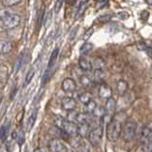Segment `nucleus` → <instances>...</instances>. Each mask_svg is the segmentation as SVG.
<instances>
[{
	"instance_id": "nucleus-1",
	"label": "nucleus",
	"mask_w": 152,
	"mask_h": 152,
	"mask_svg": "<svg viewBox=\"0 0 152 152\" xmlns=\"http://www.w3.org/2000/svg\"><path fill=\"white\" fill-rule=\"evenodd\" d=\"M125 113H117L115 116L112 117L111 121L107 124V136L108 141L116 142L122 133V123H123V116H125Z\"/></svg>"
},
{
	"instance_id": "nucleus-2",
	"label": "nucleus",
	"mask_w": 152,
	"mask_h": 152,
	"mask_svg": "<svg viewBox=\"0 0 152 152\" xmlns=\"http://www.w3.org/2000/svg\"><path fill=\"white\" fill-rule=\"evenodd\" d=\"M54 125L57 128L65 131L70 137H76L78 135V125L76 123L70 122L63 117H56L54 119Z\"/></svg>"
},
{
	"instance_id": "nucleus-3",
	"label": "nucleus",
	"mask_w": 152,
	"mask_h": 152,
	"mask_svg": "<svg viewBox=\"0 0 152 152\" xmlns=\"http://www.w3.org/2000/svg\"><path fill=\"white\" fill-rule=\"evenodd\" d=\"M136 128H137V124L134 120H127L124 127L122 128V133H123V138L124 140L126 142L131 141L134 138L136 134Z\"/></svg>"
},
{
	"instance_id": "nucleus-4",
	"label": "nucleus",
	"mask_w": 152,
	"mask_h": 152,
	"mask_svg": "<svg viewBox=\"0 0 152 152\" xmlns=\"http://www.w3.org/2000/svg\"><path fill=\"white\" fill-rule=\"evenodd\" d=\"M102 137H103V127L99 126L94 127L93 129L89 131L88 135V139L89 144L92 146H98L100 142H101Z\"/></svg>"
},
{
	"instance_id": "nucleus-5",
	"label": "nucleus",
	"mask_w": 152,
	"mask_h": 152,
	"mask_svg": "<svg viewBox=\"0 0 152 152\" xmlns=\"http://www.w3.org/2000/svg\"><path fill=\"white\" fill-rule=\"evenodd\" d=\"M20 21H21V18L18 14L12 13V14H10L6 19H4L2 21V24H3V27L6 28H13L20 24Z\"/></svg>"
},
{
	"instance_id": "nucleus-6",
	"label": "nucleus",
	"mask_w": 152,
	"mask_h": 152,
	"mask_svg": "<svg viewBox=\"0 0 152 152\" xmlns=\"http://www.w3.org/2000/svg\"><path fill=\"white\" fill-rule=\"evenodd\" d=\"M151 137H152V123L147 124L142 129L141 136H140V142L142 145H144Z\"/></svg>"
},
{
	"instance_id": "nucleus-7",
	"label": "nucleus",
	"mask_w": 152,
	"mask_h": 152,
	"mask_svg": "<svg viewBox=\"0 0 152 152\" xmlns=\"http://www.w3.org/2000/svg\"><path fill=\"white\" fill-rule=\"evenodd\" d=\"M61 107L66 111H72L76 107V101L75 99L71 97H64L61 101Z\"/></svg>"
},
{
	"instance_id": "nucleus-8",
	"label": "nucleus",
	"mask_w": 152,
	"mask_h": 152,
	"mask_svg": "<svg viewBox=\"0 0 152 152\" xmlns=\"http://www.w3.org/2000/svg\"><path fill=\"white\" fill-rule=\"evenodd\" d=\"M99 96L101 97L102 99H108L111 97L112 95V89L111 88L109 87L108 85L102 83L101 85L99 86V90H98Z\"/></svg>"
},
{
	"instance_id": "nucleus-9",
	"label": "nucleus",
	"mask_w": 152,
	"mask_h": 152,
	"mask_svg": "<svg viewBox=\"0 0 152 152\" xmlns=\"http://www.w3.org/2000/svg\"><path fill=\"white\" fill-rule=\"evenodd\" d=\"M62 89L65 92H73L76 89V83L73 79L66 78L62 82Z\"/></svg>"
},
{
	"instance_id": "nucleus-10",
	"label": "nucleus",
	"mask_w": 152,
	"mask_h": 152,
	"mask_svg": "<svg viewBox=\"0 0 152 152\" xmlns=\"http://www.w3.org/2000/svg\"><path fill=\"white\" fill-rule=\"evenodd\" d=\"M49 147H50V152H63L65 149V146L63 145V142L58 139L51 140L50 145H49Z\"/></svg>"
},
{
	"instance_id": "nucleus-11",
	"label": "nucleus",
	"mask_w": 152,
	"mask_h": 152,
	"mask_svg": "<svg viewBox=\"0 0 152 152\" xmlns=\"http://www.w3.org/2000/svg\"><path fill=\"white\" fill-rule=\"evenodd\" d=\"M104 111H106V114H108V115L112 116V113L115 111V108H116L115 99L113 97L107 99V102H106V104H104Z\"/></svg>"
},
{
	"instance_id": "nucleus-12",
	"label": "nucleus",
	"mask_w": 152,
	"mask_h": 152,
	"mask_svg": "<svg viewBox=\"0 0 152 152\" xmlns=\"http://www.w3.org/2000/svg\"><path fill=\"white\" fill-rule=\"evenodd\" d=\"M37 111H38V109L34 108L31 112L30 116H28V120H27V131H31L33 126H34L35 121H36V117H37Z\"/></svg>"
},
{
	"instance_id": "nucleus-13",
	"label": "nucleus",
	"mask_w": 152,
	"mask_h": 152,
	"mask_svg": "<svg viewBox=\"0 0 152 152\" xmlns=\"http://www.w3.org/2000/svg\"><path fill=\"white\" fill-rule=\"evenodd\" d=\"M79 68L84 71H90L92 69V65L88 58H86L85 56H82L79 59Z\"/></svg>"
},
{
	"instance_id": "nucleus-14",
	"label": "nucleus",
	"mask_w": 152,
	"mask_h": 152,
	"mask_svg": "<svg viewBox=\"0 0 152 152\" xmlns=\"http://www.w3.org/2000/svg\"><path fill=\"white\" fill-rule=\"evenodd\" d=\"M89 131H90V126L88 123L78 125V135H80L82 138L88 137Z\"/></svg>"
},
{
	"instance_id": "nucleus-15",
	"label": "nucleus",
	"mask_w": 152,
	"mask_h": 152,
	"mask_svg": "<svg viewBox=\"0 0 152 152\" xmlns=\"http://www.w3.org/2000/svg\"><path fill=\"white\" fill-rule=\"evenodd\" d=\"M12 49V45L10 41L0 40V54H7Z\"/></svg>"
},
{
	"instance_id": "nucleus-16",
	"label": "nucleus",
	"mask_w": 152,
	"mask_h": 152,
	"mask_svg": "<svg viewBox=\"0 0 152 152\" xmlns=\"http://www.w3.org/2000/svg\"><path fill=\"white\" fill-rule=\"evenodd\" d=\"M58 54H59V49L56 48V49H54L53 51L51 52V55L50 57L49 64H48V68H47L48 70L50 71V69H52V68L54 66V65L56 63V60H57V57H58Z\"/></svg>"
},
{
	"instance_id": "nucleus-17",
	"label": "nucleus",
	"mask_w": 152,
	"mask_h": 152,
	"mask_svg": "<svg viewBox=\"0 0 152 152\" xmlns=\"http://www.w3.org/2000/svg\"><path fill=\"white\" fill-rule=\"evenodd\" d=\"M88 5H89V1L88 0H86V1L82 2L80 5H79V7H78V10H77V12H76V14H75V18H79L83 15V14L85 13V12L87 11V9L88 7Z\"/></svg>"
},
{
	"instance_id": "nucleus-18",
	"label": "nucleus",
	"mask_w": 152,
	"mask_h": 152,
	"mask_svg": "<svg viewBox=\"0 0 152 152\" xmlns=\"http://www.w3.org/2000/svg\"><path fill=\"white\" fill-rule=\"evenodd\" d=\"M116 88H117V91H118L119 95H124L128 89V84L125 80H120L117 83Z\"/></svg>"
},
{
	"instance_id": "nucleus-19",
	"label": "nucleus",
	"mask_w": 152,
	"mask_h": 152,
	"mask_svg": "<svg viewBox=\"0 0 152 152\" xmlns=\"http://www.w3.org/2000/svg\"><path fill=\"white\" fill-rule=\"evenodd\" d=\"M96 107H97L96 102H95L94 100H91V101H89L88 104H85V107H84L85 108V113H87V114H92Z\"/></svg>"
},
{
	"instance_id": "nucleus-20",
	"label": "nucleus",
	"mask_w": 152,
	"mask_h": 152,
	"mask_svg": "<svg viewBox=\"0 0 152 152\" xmlns=\"http://www.w3.org/2000/svg\"><path fill=\"white\" fill-rule=\"evenodd\" d=\"M80 82L84 88H89L92 86V79L90 78L88 75H86V74L80 76Z\"/></svg>"
},
{
	"instance_id": "nucleus-21",
	"label": "nucleus",
	"mask_w": 152,
	"mask_h": 152,
	"mask_svg": "<svg viewBox=\"0 0 152 152\" xmlns=\"http://www.w3.org/2000/svg\"><path fill=\"white\" fill-rule=\"evenodd\" d=\"M91 65L95 69H104V61L101 58V57H96V58L93 60V63Z\"/></svg>"
},
{
	"instance_id": "nucleus-22",
	"label": "nucleus",
	"mask_w": 152,
	"mask_h": 152,
	"mask_svg": "<svg viewBox=\"0 0 152 152\" xmlns=\"http://www.w3.org/2000/svg\"><path fill=\"white\" fill-rule=\"evenodd\" d=\"M91 100H92V95L89 92H83L79 95V101L81 103H83L84 104H88Z\"/></svg>"
},
{
	"instance_id": "nucleus-23",
	"label": "nucleus",
	"mask_w": 152,
	"mask_h": 152,
	"mask_svg": "<svg viewBox=\"0 0 152 152\" xmlns=\"http://www.w3.org/2000/svg\"><path fill=\"white\" fill-rule=\"evenodd\" d=\"M88 115L89 114L87 113H78L77 116H76V124H85V123H88Z\"/></svg>"
},
{
	"instance_id": "nucleus-24",
	"label": "nucleus",
	"mask_w": 152,
	"mask_h": 152,
	"mask_svg": "<svg viewBox=\"0 0 152 152\" xmlns=\"http://www.w3.org/2000/svg\"><path fill=\"white\" fill-rule=\"evenodd\" d=\"M34 74H35V68H34V66H33L32 68H31V69L28 71V73L26 75V78H25V82H24V86H28L31 82V80L33 78V76H34Z\"/></svg>"
},
{
	"instance_id": "nucleus-25",
	"label": "nucleus",
	"mask_w": 152,
	"mask_h": 152,
	"mask_svg": "<svg viewBox=\"0 0 152 152\" xmlns=\"http://www.w3.org/2000/svg\"><path fill=\"white\" fill-rule=\"evenodd\" d=\"M92 49H93V45L91 44V43L86 42L85 44L81 47L80 52H81V54H88L89 51L92 50Z\"/></svg>"
},
{
	"instance_id": "nucleus-26",
	"label": "nucleus",
	"mask_w": 152,
	"mask_h": 152,
	"mask_svg": "<svg viewBox=\"0 0 152 152\" xmlns=\"http://www.w3.org/2000/svg\"><path fill=\"white\" fill-rule=\"evenodd\" d=\"M24 60H25V55H24V53H21L20 55L18 56L15 64H14V71H15V72L21 69L22 64L24 63Z\"/></svg>"
},
{
	"instance_id": "nucleus-27",
	"label": "nucleus",
	"mask_w": 152,
	"mask_h": 152,
	"mask_svg": "<svg viewBox=\"0 0 152 152\" xmlns=\"http://www.w3.org/2000/svg\"><path fill=\"white\" fill-rule=\"evenodd\" d=\"M104 114H106V111H104V107H96L95 108V110L93 111L92 113V115L94 117H96V118H100V119H102L104 116Z\"/></svg>"
},
{
	"instance_id": "nucleus-28",
	"label": "nucleus",
	"mask_w": 152,
	"mask_h": 152,
	"mask_svg": "<svg viewBox=\"0 0 152 152\" xmlns=\"http://www.w3.org/2000/svg\"><path fill=\"white\" fill-rule=\"evenodd\" d=\"M22 1V0H2V4L4 7H12V6H15V5L19 4Z\"/></svg>"
},
{
	"instance_id": "nucleus-29",
	"label": "nucleus",
	"mask_w": 152,
	"mask_h": 152,
	"mask_svg": "<svg viewBox=\"0 0 152 152\" xmlns=\"http://www.w3.org/2000/svg\"><path fill=\"white\" fill-rule=\"evenodd\" d=\"M44 15H45V9H41L38 12V30H40L43 23H44Z\"/></svg>"
},
{
	"instance_id": "nucleus-30",
	"label": "nucleus",
	"mask_w": 152,
	"mask_h": 152,
	"mask_svg": "<svg viewBox=\"0 0 152 152\" xmlns=\"http://www.w3.org/2000/svg\"><path fill=\"white\" fill-rule=\"evenodd\" d=\"M93 76L96 81H102L104 77V72L103 69H95Z\"/></svg>"
},
{
	"instance_id": "nucleus-31",
	"label": "nucleus",
	"mask_w": 152,
	"mask_h": 152,
	"mask_svg": "<svg viewBox=\"0 0 152 152\" xmlns=\"http://www.w3.org/2000/svg\"><path fill=\"white\" fill-rule=\"evenodd\" d=\"M142 152H152V137L144 145H142Z\"/></svg>"
},
{
	"instance_id": "nucleus-32",
	"label": "nucleus",
	"mask_w": 152,
	"mask_h": 152,
	"mask_svg": "<svg viewBox=\"0 0 152 152\" xmlns=\"http://www.w3.org/2000/svg\"><path fill=\"white\" fill-rule=\"evenodd\" d=\"M77 148L79 152H90L88 145L84 142H80L77 145Z\"/></svg>"
},
{
	"instance_id": "nucleus-33",
	"label": "nucleus",
	"mask_w": 152,
	"mask_h": 152,
	"mask_svg": "<svg viewBox=\"0 0 152 152\" xmlns=\"http://www.w3.org/2000/svg\"><path fill=\"white\" fill-rule=\"evenodd\" d=\"M9 129H10V126L9 125L7 126H2L1 127H0V140L5 139V138L7 137Z\"/></svg>"
},
{
	"instance_id": "nucleus-34",
	"label": "nucleus",
	"mask_w": 152,
	"mask_h": 152,
	"mask_svg": "<svg viewBox=\"0 0 152 152\" xmlns=\"http://www.w3.org/2000/svg\"><path fill=\"white\" fill-rule=\"evenodd\" d=\"M10 14H12V12L7 9H2L0 10V21H3L4 19H6Z\"/></svg>"
},
{
	"instance_id": "nucleus-35",
	"label": "nucleus",
	"mask_w": 152,
	"mask_h": 152,
	"mask_svg": "<svg viewBox=\"0 0 152 152\" xmlns=\"http://www.w3.org/2000/svg\"><path fill=\"white\" fill-rule=\"evenodd\" d=\"M7 79V69L0 66V82H4Z\"/></svg>"
},
{
	"instance_id": "nucleus-36",
	"label": "nucleus",
	"mask_w": 152,
	"mask_h": 152,
	"mask_svg": "<svg viewBox=\"0 0 152 152\" xmlns=\"http://www.w3.org/2000/svg\"><path fill=\"white\" fill-rule=\"evenodd\" d=\"M112 14H104V15H102L98 18V21L99 22H102V23H107L108 22L110 19L112 18Z\"/></svg>"
},
{
	"instance_id": "nucleus-37",
	"label": "nucleus",
	"mask_w": 152,
	"mask_h": 152,
	"mask_svg": "<svg viewBox=\"0 0 152 152\" xmlns=\"http://www.w3.org/2000/svg\"><path fill=\"white\" fill-rule=\"evenodd\" d=\"M16 140L18 141V144L20 145L24 144V141H25V133H24L23 130H21L19 133H17Z\"/></svg>"
},
{
	"instance_id": "nucleus-38",
	"label": "nucleus",
	"mask_w": 152,
	"mask_h": 152,
	"mask_svg": "<svg viewBox=\"0 0 152 152\" xmlns=\"http://www.w3.org/2000/svg\"><path fill=\"white\" fill-rule=\"evenodd\" d=\"M93 31H94V30H93V28H88V30L85 32V34H84V36H83V40L84 41H88L90 37H91V35L93 34Z\"/></svg>"
},
{
	"instance_id": "nucleus-39",
	"label": "nucleus",
	"mask_w": 152,
	"mask_h": 152,
	"mask_svg": "<svg viewBox=\"0 0 152 152\" xmlns=\"http://www.w3.org/2000/svg\"><path fill=\"white\" fill-rule=\"evenodd\" d=\"M149 48V46H147V44L145 42L142 41V42H139L137 44V49L139 50H146L147 49Z\"/></svg>"
},
{
	"instance_id": "nucleus-40",
	"label": "nucleus",
	"mask_w": 152,
	"mask_h": 152,
	"mask_svg": "<svg viewBox=\"0 0 152 152\" xmlns=\"http://www.w3.org/2000/svg\"><path fill=\"white\" fill-rule=\"evenodd\" d=\"M62 4H63V0H56L55 5H54V12L55 13H58L59 11L61 10Z\"/></svg>"
},
{
	"instance_id": "nucleus-41",
	"label": "nucleus",
	"mask_w": 152,
	"mask_h": 152,
	"mask_svg": "<svg viewBox=\"0 0 152 152\" xmlns=\"http://www.w3.org/2000/svg\"><path fill=\"white\" fill-rule=\"evenodd\" d=\"M118 17L123 19V20H125V19H127L129 17V14H128V12H121L118 13Z\"/></svg>"
},
{
	"instance_id": "nucleus-42",
	"label": "nucleus",
	"mask_w": 152,
	"mask_h": 152,
	"mask_svg": "<svg viewBox=\"0 0 152 152\" xmlns=\"http://www.w3.org/2000/svg\"><path fill=\"white\" fill-rule=\"evenodd\" d=\"M149 17V12L147 11H142L141 12V18L142 19V20H147Z\"/></svg>"
},
{
	"instance_id": "nucleus-43",
	"label": "nucleus",
	"mask_w": 152,
	"mask_h": 152,
	"mask_svg": "<svg viewBox=\"0 0 152 152\" xmlns=\"http://www.w3.org/2000/svg\"><path fill=\"white\" fill-rule=\"evenodd\" d=\"M107 0H104V1H101L100 3H98V5H97V9H102L104 5H107Z\"/></svg>"
},
{
	"instance_id": "nucleus-44",
	"label": "nucleus",
	"mask_w": 152,
	"mask_h": 152,
	"mask_svg": "<svg viewBox=\"0 0 152 152\" xmlns=\"http://www.w3.org/2000/svg\"><path fill=\"white\" fill-rule=\"evenodd\" d=\"M77 28H78V27H75V28H73L72 30V31H71V33H70V39L72 40L73 39V35H75V33H76V31H77Z\"/></svg>"
},
{
	"instance_id": "nucleus-45",
	"label": "nucleus",
	"mask_w": 152,
	"mask_h": 152,
	"mask_svg": "<svg viewBox=\"0 0 152 152\" xmlns=\"http://www.w3.org/2000/svg\"><path fill=\"white\" fill-rule=\"evenodd\" d=\"M33 152H47V150L45 148H43V147H38V148L34 149Z\"/></svg>"
},
{
	"instance_id": "nucleus-46",
	"label": "nucleus",
	"mask_w": 152,
	"mask_h": 152,
	"mask_svg": "<svg viewBox=\"0 0 152 152\" xmlns=\"http://www.w3.org/2000/svg\"><path fill=\"white\" fill-rule=\"evenodd\" d=\"M75 1H76V0H69V3L70 5H73V4L75 3Z\"/></svg>"
},
{
	"instance_id": "nucleus-47",
	"label": "nucleus",
	"mask_w": 152,
	"mask_h": 152,
	"mask_svg": "<svg viewBox=\"0 0 152 152\" xmlns=\"http://www.w3.org/2000/svg\"><path fill=\"white\" fill-rule=\"evenodd\" d=\"M145 1H146L147 4H149V5H151V6H152V0H145Z\"/></svg>"
},
{
	"instance_id": "nucleus-48",
	"label": "nucleus",
	"mask_w": 152,
	"mask_h": 152,
	"mask_svg": "<svg viewBox=\"0 0 152 152\" xmlns=\"http://www.w3.org/2000/svg\"><path fill=\"white\" fill-rule=\"evenodd\" d=\"M66 152H73V150H71V149H68V150H66Z\"/></svg>"
},
{
	"instance_id": "nucleus-49",
	"label": "nucleus",
	"mask_w": 152,
	"mask_h": 152,
	"mask_svg": "<svg viewBox=\"0 0 152 152\" xmlns=\"http://www.w3.org/2000/svg\"><path fill=\"white\" fill-rule=\"evenodd\" d=\"M151 45H152V44H151Z\"/></svg>"
}]
</instances>
